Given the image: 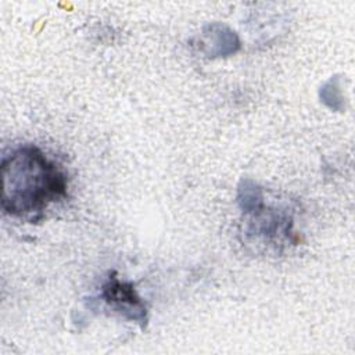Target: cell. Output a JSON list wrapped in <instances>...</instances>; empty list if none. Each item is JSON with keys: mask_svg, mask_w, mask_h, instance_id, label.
<instances>
[{"mask_svg": "<svg viewBox=\"0 0 355 355\" xmlns=\"http://www.w3.org/2000/svg\"><path fill=\"white\" fill-rule=\"evenodd\" d=\"M1 204L15 216L40 214L65 194L67 179L40 150L21 147L3 159Z\"/></svg>", "mask_w": 355, "mask_h": 355, "instance_id": "6da1fadb", "label": "cell"}]
</instances>
